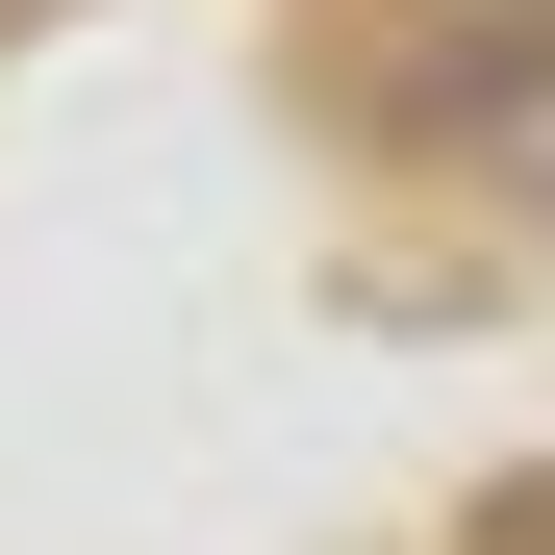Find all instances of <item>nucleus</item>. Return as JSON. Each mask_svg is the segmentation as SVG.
<instances>
[{"label":"nucleus","instance_id":"nucleus-1","mask_svg":"<svg viewBox=\"0 0 555 555\" xmlns=\"http://www.w3.org/2000/svg\"><path fill=\"white\" fill-rule=\"evenodd\" d=\"M505 555H555V505H530V530H505Z\"/></svg>","mask_w":555,"mask_h":555}]
</instances>
